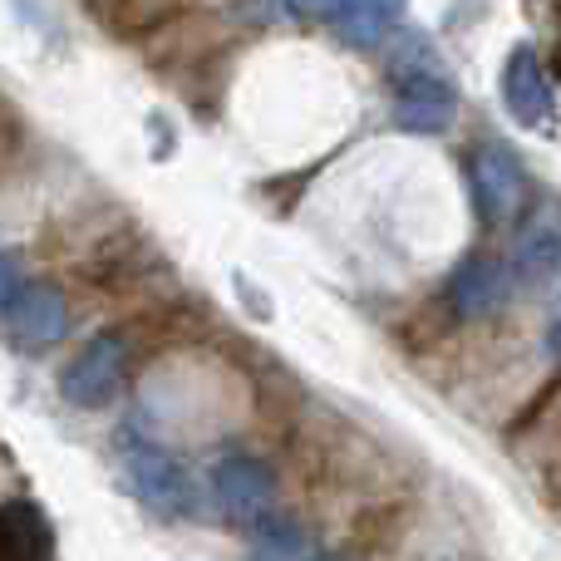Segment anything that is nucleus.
Segmentation results:
<instances>
[{
	"mask_svg": "<svg viewBox=\"0 0 561 561\" xmlns=\"http://www.w3.org/2000/svg\"><path fill=\"white\" fill-rule=\"evenodd\" d=\"M389 75H394V128H404L414 138H434L444 128H454L458 84L444 75V65L434 59V49L424 39H409L389 59Z\"/></svg>",
	"mask_w": 561,
	"mask_h": 561,
	"instance_id": "f257e3e1",
	"label": "nucleus"
},
{
	"mask_svg": "<svg viewBox=\"0 0 561 561\" xmlns=\"http://www.w3.org/2000/svg\"><path fill=\"white\" fill-rule=\"evenodd\" d=\"M118 458H124V473H128L134 497L153 517H163V523H187V517H197V483L187 478V468L178 463L163 444L124 434Z\"/></svg>",
	"mask_w": 561,
	"mask_h": 561,
	"instance_id": "f03ea898",
	"label": "nucleus"
},
{
	"mask_svg": "<svg viewBox=\"0 0 561 561\" xmlns=\"http://www.w3.org/2000/svg\"><path fill=\"white\" fill-rule=\"evenodd\" d=\"M468 193L488 227H503L523 217L527 203V168L507 144H478L468 158Z\"/></svg>",
	"mask_w": 561,
	"mask_h": 561,
	"instance_id": "7ed1b4c3",
	"label": "nucleus"
},
{
	"mask_svg": "<svg viewBox=\"0 0 561 561\" xmlns=\"http://www.w3.org/2000/svg\"><path fill=\"white\" fill-rule=\"evenodd\" d=\"M124 365H128V350L114 330L89 335L84 345H79V355L59 369V394H65V404L104 409L108 399L118 394V385H124Z\"/></svg>",
	"mask_w": 561,
	"mask_h": 561,
	"instance_id": "20e7f679",
	"label": "nucleus"
},
{
	"mask_svg": "<svg viewBox=\"0 0 561 561\" xmlns=\"http://www.w3.org/2000/svg\"><path fill=\"white\" fill-rule=\"evenodd\" d=\"M207 488H213L217 513L237 527L262 523V517H272V507H276V478L262 458H247V454L222 458V463L213 468V478H207Z\"/></svg>",
	"mask_w": 561,
	"mask_h": 561,
	"instance_id": "39448f33",
	"label": "nucleus"
},
{
	"mask_svg": "<svg viewBox=\"0 0 561 561\" xmlns=\"http://www.w3.org/2000/svg\"><path fill=\"white\" fill-rule=\"evenodd\" d=\"M0 316H5V340L20 355H45L69 330V306L55 286H25L10 306H0Z\"/></svg>",
	"mask_w": 561,
	"mask_h": 561,
	"instance_id": "423d86ee",
	"label": "nucleus"
},
{
	"mask_svg": "<svg viewBox=\"0 0 561 561\" xmlns=\"http://www.w3.org/2000/svg\"><path fill=\"white\" fill-rule=\"evenodd\" d=\"M513 262H497V256H468L463 266L448 280V306L458 320H488L507 306L513 296Z\"/></svg>",
	"mask_w": 561,
	"mask_h": 561,
	"instance_id": "0eeeda50",
	"label": "nucleus"
},
{
	"mask_svg": "<svg viewBox=\"0 0 561 561\" xmlns=\"http://www.w3.org/2000/svg\"><path fill=\"white\" fill-rule=\"evenodd\" d=\"M503 104L523 128H542L552 118V84L533 45H513V55L503 59Z\"/></svg>",
	"mask_w": 561,
	"mask_h": 561,
	"instance_id": "6e6552de",
	"label": "nucleus"
},
{
	"mask_svg": "<svg viewBox=\"0 0 561 561\" xmlns=\"http://www.w3.org/2000/svg\"><path fill=\"white\" fill-rule=\"evenodd\" d=\"M513 276L533 290L561 280V217L552 207L537 213L533 222L523 227V237H517V247H513Z\"/></svg>",
	"mask_w": 561,
	"mask_h": 561,
	"instance_id": "1a4fd4ad",
	"label": "nucleus"
},
{
	"mask_svg": "<svg viewBox=\"0 0 561 561\" xmlns=\"http://www.w3.org/2000/svg\"><path fill=\"white\" fill-rule=\"evenodd\" d=\"M0 542L15 561H35V557H49L55 552V533H49V517L39 513L35 503L25 497H10L0 507Z\"/></svg>",
	"mask_w": 561,
	"mask_h": 561,
	"instance_id": "9d476101",
	"label": "nucleus"
},
{
	"mask_svg": "<svg viewBox=\"0 0 561 561\" xmlns=\"http://www.w3.org/2000/svg\"><path fill=\"white\" fill-rule=\"evenodd\" d=\"M409 0H350L345 10L335 15V30L345 45H359V49H375L389 30L399 25Z\"/></svg>",
	"mask_w": 561,
	"mask_h": 561,
	"instance_id": "9b49d317",
	"label": "nucleus"
},
{
	"mask_svg": "<svg viewBox=\"0 0 561 561\" xmlns=\"http://www.w3.org/2000/svg\"><path fill=\"white\" fill-rule=\"evenodd\" d=\"M256 557H320V542L290 517H262V523L247 527Z\"/></svg>",
	"mask_w": 561,
	"mask_h": 561,
	"instance_id": "f8f14e48",
	"label": "nucleus"
},
{
	"mask_svg": "<svg viewBox=\"0 0 561 561\" xmlns=\"http://www.w3.org/2000/svg\"><path fill=\"white\" fill-rule=\"evenodd\" d=\"M280 5H286L296 20H330V25H335V15L350 5V0H280Z\"/></svg>",
	"mask_w": 561,
	"mask_h": 561,
	"instance_id": "ddd939ff",
	"label": "nucleus"
},
{
	"mask_svg": "<svg viewBox=\"0 0 561 561\" xmlns=\"http://www.w3.org/2000/svg\"><path fill=\"white\" fill-rule=\"evenodd\" d=\"M20 290H25V280H20V262H15V252H5L0 256V306H10Z\"/></svg>",
	"mask_w": 561,
	"mask_h": 561,
	"instance_id": "4468645a",
	"label": "nucleus"
},
{
	"mask_svg": "<svg viewBox=\"0 0 561 561\" xmlns=\"http://www.w3.org/2000/svg\"><path fill=\"white\" fill-rule=\"evenodd\" d=\"M547 355L561 359V316L552 320V325H547Z\"/></svg>",
	"mask_w": 561,
	"mask_h": 561,
	"instance_id": "2eb2a0df",
	"label": "nucleus"
}]
</instances>
